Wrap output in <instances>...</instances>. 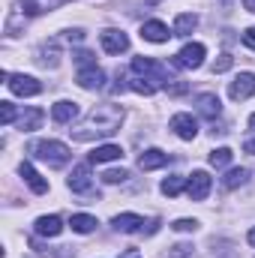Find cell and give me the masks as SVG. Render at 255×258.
Returning <instances> with one entry per match:
<instances>
[{
    "mask_svg": "<svg viewBox=\"0 0 255 258\" xmlns=\"http://www.w3.org/2000/svg\"><path fill=\"white\" fill-rule=\"evenodd\" d=\"M0 117H3V126H9L15 120V105L12 102H0Z\"/></svg>",
    "mask_w": 255,
    "mask_h": 258,
    "instance_id": "cell-28",
    "label": "cell"
},
{
    "mask_svg": "<svg viewBox=\"0 0 255 258\" xmlns=\"http://www.w3.org/2000/svg\"><path fill=\"white\" fill-rule=\"evenodd\" d=\"M33 228H36V234H42V237H57V234L63 231V219H60V216H39Z\"/></svg>",
    "mask_w": 255,
    "mask_h": 258,
    "instance_id": "cell-17",
    "label": "cell"
},
{
    "mask_svg": "<svg viewBox=\"0 0 255 258\" xmlns=\"http://www.w3.org/2000/svg\"><path fill=\"white\" fill-rule=\"evenodd\" d=\"M189 255H192L189 243H177V246H171V252H168V258H189Z\"/></svg>",
    "mask_w": 255,
    "mask_h": 258,
    "instance_id": "cell-29",
    "label": "cell"
},
{
    "mask_svg": "<svg viewBox=\"0 0 255 258\" xmlns=\"http://www.w3.org/2000/svg\"><path fill=\"white\" fill-rule=\"evenodd\" d=\"M195 105H198V114L207 117V120H216V117L222 114V102H219L216 93H201V96L195 99Z\"/></svg>",
    "mask_w": 255,
    "mask_h": 258,
    "instance_id": "cell-9",
    "label": "cell"
},
{
    "mask_svg": "<svg viewBox=\"0 0 255 258\" xmlns=\"http://www.w3.org/2000/svg\"><path fill=\"white\" fill-rule=\"evenodd\" d=\"M243 150H246V153H255V138H249V141H243Z\"/></svg>",
    "mask_w": 255,
    "mask_h": 258,
    "instance_id": "cell-34",
    "label": "cell"
},
{
    "mask_svg": "<svg viewBox=\"0 0 255 258\" xmlns=\"http://www.w3.org/2000/svg\"><path fill=\"white\" fill-rule=\"evenodd\" d=\"M75 60H78V66H84V69H87V66H96L90 51H78V54H75Z\"/></svg>",
    "mask_w": 255,
    "mask_h": 258,
    "instance_id": "cell-32",
    "label": "cell"
},
{
    "mask_svg": "<svg viewBox=\"0 0 255 258\" xmlns=\"http://www.w3.org/2000/svg\"><path fill=\"white\" fill-rule=\"evenodd\" d=\"M168 36H174V33H168V27L162 24V21H144L141 24V39H147V42H168Z\"/></svg>",
    "mask_w": 255,
    "mask_h": 258,
    "instance_id": "cell-13",
    "label": "cell"
},
{
    "mask_svg": "<svg viewBox=\"0 0 255 258\" xmlns=\"http://www.w3.org/2000/svg\"><path fill=\"white\" fill-rule=\"evenodd\" d=\"M126 177H129V171H123V168H111V171H105V174H102V180H105V183H123Z\"/></svg>",
    "mask_w": 255,
    "mask_h": 258,
    "instance_id": "cell-27",
    "label": "cell"
},
{
    "mask_svg": "<svg viewBox=\"0 0 255 258\" xmlns=\"http://www.w3.org/2000/svg\"><path fill=\"white\" fill-rule=\"evenodd\" d=\"M78 114H81L78 102H69V99H60V102H54V105H51V117H54L57 123H72V120H75Z\"/></svg>",
    "mask_w": 255,
    "mask_h": 258,
    "instance_id": "cell-15",
    "label": "cell"
},
{
    "mask_svg": "<svg viewBox=\"0 0 255 258\" xmlns=\"http://www.w3.org/2000/svg\"><path fill=\"white\" fill-rule=\"evenodd\" d=\"M210 174L207 171H192L189 177H186V195H189L192 201H204L207 192H210Z\"/></svg>",
    "mask_w": 255,
    "mask_h": 258,
    "instance_id": "cell-6",
    "label": "cell"
},
{
    "mask_svg": "<svg viewBox=\"0 0 255 258\" xmlns=\"http://www.w3.org/2000/svg\"><path fill=\"white\" fill-rule=\"evenodd\" d=\"M42 117H45L42 108H33V105H30V108L21 111V117H18V129H21V132H33V129L42 126Z\"/></svg>",
    "mask_w": 255,
    "mask_h": 258,
    "instance_id": "cell-19",
    "label": "cell"
},
{
    "mask_svg": "<svg viewBox=\"0 0 255 258\" xmlns=\"http://www.w3.org/2000/svg\"><path fill=\"white\" fill-rule=\"evenodd\" d=\"M171 228H174V231H195V228H198V222H195V219H177Z\"/></svg>",
    "mask_w": 255,
    "mask_h": 258,
    "instance_id": "cell-30",
    "label": "cell"
},
{
    "mask_svg": "<svg viewBox=\"0 0 255 258\" xmlns=\"http://www.w3.org/2000/svg\"><path fill=\"white\" fill-rule=\"evenodd\" d=\"M99 42H102V48H105L108 54H120V51L129 48V36L123 30H102V33H99Z\"/></svg>",
    "mask_w": 255,
    "mask_h": 258,
    "instance_id": "cell-8",
    "label": "cell"
},
{
    "mask_svg": "<svg viewBox=\"0 0 255 258\" xmlns=\"http://www.w3.org/2000/svg\"><path fill=\"white\" fill-rule=\"evenodd\" d=\"M249 126H252V129H255V114H252V117H249Z\"/></svg>",
    "mask_w": 255,
    "mask_h": 258,
    "instance_id": "cell-38",
    "label": "cell"
},
{
    "mask_svg": "<svg viewBox=\"0 0 255 258\" xmlns=\"http://www.w3.org/2000/svg\"><path fill=\"white\" fill-rule=\"evenodd\" d=\"M243 45H246V48H255V27H249V30L243 33Z\"/></svg>",
    "mask_w": 255,
    "mask_h": 258,
    "instance_id": "cell-33",
    "label": "cell"
},
{
    "mask_svg": "<svg viewBox=\"0 0 255 258\" xmlns=\"http://www.w3.org/2000/svg\"><path fill=\"white\" fill-rule=\"evenodd\" d=\"M231 63H234V57H231V54H219V60L213 63V72H225Z\"/></svg>",
    "mask_w": 255,
    "mask_h": 258,
    "instance_id": "cell-31",
    "label": "cell"
},
{
    "mask_svg": "<svg viewBox=\"0 0 255 258\" xmlns=\"http://www.w3.org/2000/svg\"><path fill=\"white\" fill-rule=\"evenodd\" d=\"M78 84L84 90H99L105 84V72L99 66H87V69H78Z\"/></svg>",
    "mask_w": 255,
    "mask_h": 258,
    "instance_id": "cell-14",
    "label": "cell"
},
{
    "mask_svg": "<svg viewBox=\"0 0 255 258\" xmlns=\"http://www.w3.org/2000/svg\"><path fill=\"white\" fill-rule=\"evenodd\" d=\"M246 180H249V168H231V171H225L222 186H225V189H237V186H243Z\"/></svg>",
    "mask_w": 255,
    "mask_h": 258,
    "instance_id": "cell-21",
    "label": "cell"
},
{
    "mask_svg": "<svg viewBox=\"0 0 255 258\" xmlns=\"http://www.w3.org/2000/svg\"><path fill=\"white\" fill-rule=\"evenodd\" d=\"M183 186H186V177H180V174H171V177H165V180H162V192L168 195V198L180 195V192H183Z\"/></svg>",
    "mask_w": 255,
    "mask_h": 258,
    "instance_id": "cell-24",
    "label": "cell"
},
{
    "mask_svg": "<svg viewBox=\"0 0 255 258\" xmlns=\"http://www.w3.org/2000/svg\"><path fill=\"white\" fill-rule=\"evenodd\" d=\"M195 27H198V15L183 12V15H177V21H174V36H189Z\"/></svg>",
    "mask_w": 255,
    "mask_h": 258,
    "instance_id": "cell-22",
    "label": "cell"
},
{
    "mask_svg": "<svg viewBox=\"0 0 255 258\" xmlns=\"http://www.w3.org/2000/svg\"><path fill=\"white\" fill-rule=\"evenodd\" d=\"M132 72L135 75H141V78H147V81H153L156 87H168V69L159 63V60H153V57H135L132 60Z\"/></svg>",
    "mask_w": 255,
    "mask_h": 258,
    "instance_id": "cell-3",
    "label": "cell"
},
{
    "mask_svg": "<svg viewBox=\"0 0 255 258\" xmlns=\"http://www.w3.org/2000/svg\"><path fill=\"white\" fill-rule=\"evenodd\" d=\"M249 243H252V246H255V228H252V231H249Z\"/></svg>",
    "mask_w": 255,
    "mask_h": 258,
    "instance_id": "cell-36",
    "label": "cell"
},
{
    "mask_svg": "<svg viewBox=\"0 0 255 258\" xmlns=\"http://www.w3.org/2000/svg\"><path fill=\"white\" fill-rule=\"evenodd\" d=\"M114 228L123 234H135V231H144V219L138 213H120V216H114Z\"/></svg>",
    "mask_w": 255,
    "mask_h": 258,
    "instance_id": "cell-18",
    "label": "cell"
},
{
    "mask_svg": "<svg viewBox=\"0 0 255 258\" xmlns=\"http://www.w3.org/2000/svg\"><path fill=\"white\" fill-rule=\"evenodd\" d=\"M204 54H207V48L201 42H189V45L180 48V54L174 57V63L180 66V69H198V66L204 63Z\"/></svg>",
    "mask_w": 255,
    "mask_h": 258,
    "instance_id": "cell-4",
    "label": "cell"
},
{
    "mask_svg": "<svg viewBox=\"0 0 255 258\" xmlns=\"http://www.w3.org/2000/svg\"><path fill=\"white\" fill-rule=\"evenodd\" d=\"M252 93H255V72H240V75L231 81V87H228V96H231L234 102L249 99Z\"/></svg>",
    "mask_w": 255,
    "mask_h": 258,
    "instance_id": "cell-7",
    "label": "cell"
},
{
    "mask_svg": "<svg viewBox=\"0 0 255 258\" xmlns=\"http://www.w3.org/2000/svg\"><path fill=\"white\" fill-rule=\"evenodd\" d=\"M90 186H93V180H90V165H87V162L75 165L72 174H69V189H72V192H90Z\"/></svg>",
    "mask_w": 255,
    "mask_h": 258,
    "instance_id": "cell-10",
    "label": "cell"
},
{
    "mask_svg": "<svg viewBox=\"0 0 255 258\" xmlns=\"http://www.w3.org/2000/svg\"><path fill=\"white\" fill-rule=\"evenodd\" d=\"M243 6H246L249 12H255V0H243Z\"/></svg>",
    "mask_w": 255,
    "mask_h": 258,
    "instance_id": "cell-35",
    "label": "cell"
},
{
    "mask_svg": "<svg viewBox=\"0 0 255 258\" xmlns=\"http://www.w3.org/2000/svg\"><path fill=\"white\" fill-rule=\"evenodd\" d=\"M6 84L15 96H36L42 90V84L33 75H6Z\"/></svg>",
    "mask_w": 255,
    "mask_h": 258,
    "instance_id": "cell-5",
    "label": "cell"
},
{
    "mask_svg": "<svg viewBox=\"0 0 255 258\" xmlns=\"http://www.w3.org/2000/svg\"><path fill=\"white\" fill-rule=\"evenodd\" d=\"M18 174L24 177V183H27V186H30V189H33L36 195H45V192H48V183H45V180L39 177V171H36V168H33L30 162H21Z\"/></svg>",
    "mask_w": 255,
    "mask_h": 258,
    "instance_id": "cell-16",
    "label": "cell"
},
{
    "mask_svg": "<svg viewBox=\"0 0 255 258\" xmlns=\"http://www.w3.org/2000/svg\"><path fill=\"white\" fill-rule=\"evenodd\" d=\"M126 258H141V255H138V252H126Z\"/></svg>",
    "mask_w": 255,
    "mask_h": 258,
    "instance_id": "cell-37",
    "label": "cell"
},
{
    "mask_svg": "<svg viewBox=\"0 0 255 258\" xmlns=\"http://www.w3.org/2000/svg\"><path fill=\"white\" fill-rule=\"evenodd\" d=\"M231 156H234V153H231V147H219V150H213V153H210V165H213V168H222V165H228V162H231Z\"/></svg>",
    "mask_w": 255,
    "mask_h": 258,
    "instance_id": "cell-26",
    "label": "cell"
},
{
    "mask_svg": "<svg viewBox=\"0 0 255 258\" xmlns=\"http://www.w3.org/2000/svg\"><path fill=\"white\" fill-rule=\"evenodd\" d=\"M69 225H72V231H75V234H90V231L96 228V219H93V216H87V213H75V216L69 219Z\"/></svg>",
    "mask_w": 255,
    "mask_h": 258,
    "instance_id": "cell-23",
    "label": "cell"
},
{
    "mask_svg": "<svg viewBox=\"0 0 255 258\" xmlns=\"http://www.w3.org/2000/svg\"><path fill=\"white\" fill-rule=\"evenodd\" d=\"M120 123H123V108L111 105V102H102V105H96L84 117L81 126L69 129V132H72L75 141H90V138H108V135H114L120 129Z\"/></svg>",
    "mask_w": 255,
    "mask_h": 258,
    "instance_id": "cell-1",
    "label": "cell"
},
{
    "mask_svg": "<svg viewBox=\"0 0 255 258\" xmlns=\"http://www.w3.org/2000/svg\"><path fill=\"white\" fill-rule=\"evenodd\" d=\"M171 129H174L183 141H192V138L198 135V120H195L192 114H174V117H171Z\"/></svg>",
    "mask_w": 255,
    "mask_h": 258,
    "instance_id": "cell-11",
    "label": "cell"
},
{
    "mask_svg": "<svg viewBox=\"0 0 255 258\" xmlns=\"http://www.w3.org/2000/svg\"><path fill=\"white\" fill-rule=\"evenodd\" d=\"M129 87H132L135 93H141V96H153V93H156V84L147 81V78H141V75H132V78H129Z\"/></svg>",
    "mask_w": 255,
    "mask_h": 258,
    "instance_id": "cell-25",
    "label": "cell"
},
{
    "mask_svg": "<svg viewBox=\"0 0 255 258\" xmlns=\"http://www.w3.org/2000/svg\"><path fill=\"white\" fill-rule=\"evenodd\" d=\"M30 153H33L36 159L48 162L51 168H60V165L69 162V147H66L63 141H36V144L30 147Z\"/></svg>",
    "mask_w": 255,
    "mask_h": 258,
    "instance_id": "cell-2",
    "label": "cell"
},
{
    "mask_svg": "<svg viewBox=\"0 0 255 258\" xmlns=\"http://www.w3.org/2000/svg\"><path fill=\"white\" fill-rule=\"evenodd\" d=\"M168 153L165 150H156V147H150V150H144L141 156H138V168L141 171H153V168H162V165H168Z\"/></svg>",
    "mask_w": 255,
    "mask_h": 258,
    "instance_id": "cell-12",
    "label": "cell"
},
{
    "mask_svg": "<svg viewBox=\"0 0 255 258\" xmlns=\"http://www.w3.org/2000/svg\"><path fill=\"white\" fill-rule=\"evenodd\" d=\"M111 159H123V147H117V144H102V147H93V153H90V162H111Z\"/></svg>",
    "mask_w": 255,
    "mask_h": 258,
    "instance_id": "cell-20",
    "label": "cell"
}]
</instances>
